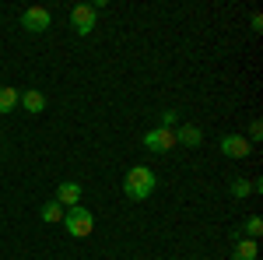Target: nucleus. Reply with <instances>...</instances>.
<instances>
[{"label":"nucleus","mask_w":263,"mask_h":260,"mask_svg":"<svg viewBox=\"0 0 263 260\" xmlns=\"http://www.w3.org/2000/svg\"><path fill=\"white\" fill-rule=\"evenodd\" d=\"M260 232H263V218H256V215H253V218L246 221V239H256Z\"/></svg>","instance_id":"ddd939ff"},{"label":"nucleus","mask_w":263,"mask_h":260,"mask_svg":"<svg viewBox=\"0 0 263 260\" xmlns=\"http://www.w3.org/2000/svg\"><path fill=\"white\" fill-rule=\"evenodd\" d=\"M249 194H253L249 180H232V197H249Z\"/></svg>","instance_id":"4468645a"},{"label":"nucleus","mask_w":263,"mask_h":260,"mask_svg":"<svg viewBox=\"0 0 263 260\" xmlns=\"http://www.w3.org/2000/svg\"><path fill=\"white\" fill-rule=\"evenodd\" d=\"M63 229H67V236H74V239H84V236H91V229H95V215L88 211V207H70V211H63Z\"/></svg>","instance_id":"f03ea898"},{"label":"nucleus","mask_w":263,"mask_h":260,"mask_svg":"<svg viewBox=\"0 0 263 260\" xmlns=\"http://www.w3.org/2000/svg\"><path fill=\"white\" fill-rule=\"evenodd\" d=\"M232 260H256V239H239Z\"/></svg>","instance_id":"f8f14e48"},{"label":"nucleus","mask_w":263,"mask_h":260,"mask_svg":"<svg viewBox=\"0 0 263 260\" xmlns=\"http://www.w3.org/2000/svg\"><path fill=\"white\" fill-rule=\"evenodd\" d=\"M95 21H99V11H95L91 4H78V7L70 11V28H74L78 36H91V32H95Z\"/></svg>","instance_id":"7ed1b4c3"},{"label":"nucleus","mask_w":263,"mask_h":260,"mask_svg":"<svg viewBox=\"0 0 263 260\" xmlns=\"http://www.w3.org/2000/svg\"><path fill=\"white\" fill-rule=\"evenodd\" d=\"M144 148H147V151H158V155H162V151H172V148H176V134L165 130V127H155V130L144 134Z\"/></svg>","instance_id":"20e7f679"},{"label":"nucleus","mask_w":263,"mask_h":260,"mask_svg":"<svg viewBox=\"0 0 263 260\" xmlns=\"http://www.w3.org/2000/svg\"><path fill=\"white\" fill-rule=\"evenodd\" d=\"M176 134V144H186V148H197L200 144V127H193V123H186L179 130H172Z\"/></svg>","instance_id":"1a4fd4ad"},{"label":"nucleus","mask_w":263,"mask_h":260,"mask_svg":"<svg viewBox=\"0 0 263 260\" xmlns=\"http://www.w3.org/2000/svg\"><path fill=\"white\" fill-rule=\"evenodd\" d=\"M221 151L228 155V159H246V155L253 151V144H249L242 134H224L221 137Z\"/></svg>","instance_id":"423d86ee"},{"label":"nucleus","mask_w":263,"mask_h":260,"mask_svg":"<svg viewBox=\"0 0 263 260\" xmlns=\"http://www.w3.org/2000/svg\"><path fill=\"white\" fill-rule=\"evenodd\" d=\"M249 137H253V141H260V137H263V123H260V120L249 123Z\"/></svg>","instance_id":"dca6fc26"},{"label":"nucleus","mask_w":263,"mask_h":260,"mask_svg":"<svg viewBox=\"0 0 263 260\" xmlns=\"http://www.w3.org/2000/svg\"><path fill=\"white\" fill-rule=\"evenodd\" d=\"M49 25H53V14L46 7H28L21 14V28H28V32H46Z\"/></svg>","instance_id":"39448f33"},{"label":"nucleus","mask_w":263,"mask_h":260,"mask_svg":"<svg viewBox=\"0 0 263 260\" xmlns=\"http://www.w3.org/2000/svg\"><path fill=\"white\" fill-rule=\"evenodd\" d=\"M53 200H60V204H67V207H78V204H81V186H78V183H70V180L60 183Z\"/></svg>","instance_id":"0eeeda50"},{"label":"nucleus","mask_w":263,"mask_h":260,"mask_svg":"<svg viewBox=\"0 0 263 260\" xmlns=\"http://www.w3.org/2000/svg\"><path fill=\"white\" fill-rule=\"evenodd\" d=\"M18 106V88H11V84H0V113H11Z\"/></svg>","instance_id":"9b49d317"},{"label":"nucleus","mask_w":263,"mask_h":260,"mask_svg":"<svg viewBox=\"0 0 263 260\" xmlns=\"http://www.w3.org/2000/svg\"><path fill=\"white\" fill-rule=\"evenodd\" d=\"M39 215H42V221L57 225V221H63V204L60 200H46V204L39 207Z\"/></svg>","instance_id":"9d476101"},{"label":"nucleus","mask_w":263,"mask_h":260,"mask_svg":"<svg viewBox=\"0 0 263 260\" xmlns=\"http://www.w3.org/2000/svg\"><path fill=\"white\" fill-rule=\"evenodd\" d=\"M172 123H176V109H165V113H162V127H165V130H172Z\"/></svg>","instance_id":"2eb2a0df"},{"label":"nucleus","mask_w":263,"mask_h":260,"mask_svg":"<svg viewBox=\"0 0 263 260\" xmlns=\"http://www.w3.org/2000/svg\"><path fill=\"white\" fill-rule=\"evenodd\" d=\"M155 186H158V176H155V169H147V165H134V169L123 176V194L130 200H147L155 194Z\"/></svg>","instance_id":"f257e3e1"},{"label":"nucleus","mask_w":263,"mask_h":260,"mask_svg":"<svg viewBox=\"0 0 263 260\" xmlns=\"http://www.w3.org/2000/svg\"><path fill=\"white\" fill-rule=\"evenodd\" d=\"M18 102L25 106V109H28V113H42V109H46V95H42V92H35V88L21 92V95H18Z\"/></svg>","instance_id":"6e6552de"}]
</instances>
